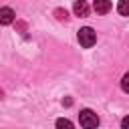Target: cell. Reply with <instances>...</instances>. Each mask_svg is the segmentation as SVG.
Wrapping results in <instances>:
<instances>
[{"label": "cell", "instance_id": "cell-6", "mask_svg": "<svg viewBox=\"0 0 129 129\" xmlns=\"http://www.w3.org/2000/svg\"><path fill=\"white\" fill-rule=\"evenodd\" d=\"M117 12L123 16H129V0H119L117 4Z\"/></svg>", "mask_w": 129, "mask_h": 129}, {"label": "cell", "instance_id": "cell-2", "mask_svg": "<svg viewBox=\"0 0 129 129\" xmlns=\"http://www.w3.org/2000/svg\"><path fill=\"white\" fill-rule=\"evenodd\" d=\"M77 38H79L81 46H85V48H91V46L97 42V32H95L91 26H85V28H81V30H79Z\"/></svg>", "mask_w": 129, "mask_h": 129}, {"label": "cell", "instance_id": "cell-5", "mask_svg": "<svg viewBox=\"0 0 129 129\" xmlns=\"http://www.w3.org/2000/svg\"><path fill=\"white\" fill-rule=\"evenodd\" d=\"M14 20V10L12 8H0V24L6 26V24H12Z\"/></svg>", "mask_w": 129, "mask_h": 129}, {"label": "cell", "instance_id": "cell-10", "mask_svg": "<svg viewBox=\"0 0 129 129\" xmlns=\"http://www.w3.org/2000/svg\"><path fill=\"white\" fill-rule=\"evenodd\" d=\"M121 129H129V115H127V117L121 121Z\"/></svg>", "mask_w": 129, "mask_h": 129}, {"label": "cell", "instance_id": "cell-9", "mask_svg": "<svg viewBox=\"0 0 129 129\" xmlns=\"http://www.w3.org/2000/svg\"><path fill=\"white\" fill-rule=\"evenodd\" d=\"M54 16H56L58 20H67V16H69V14H67V10H62V8H56V10H54Z\"/></svg>", "mask_w": 129, "mask_h": 129}, {"label": "cell", "instance_id": "cell-1", "mask_svg": "<svg viewBox=\"0 0 129 129\" xmlns=\"http://www.w3.org/2000/svg\"><path fill=\"white\" fill-rule=\"evenodd\" d=\"M79 121H81V127L83 129H97L99 127V117L91 109H83L79 113Z\"/></svg>", "mask_w": 129, "mask_h": 129}, {"label": "cell", "instance_id": "cell-3", "mask_svg": "<svg viewBox=\"0 0 129 129\" xmlns=\"http://www.w3.org/2000/svg\"><path fill=\"white\" fill-rule=\"evenodd\" d=\"M73 10H75V14H77V16H81V18L89 16V4H87L85 0H77V2H75V6H73Z\"/></svg>", "mask_w": 129, "mask_h": 129}, {"label": "cell", "instance_id": "cell-4", "mask_svg": "<svg viewBox=\"0 0 129 129\" xmlns=\"http://www.w3.org/2000/svg\"><path fill=\"white\" fill-rule=\"evenodd\" d=\"M93 8L97 14H107L111 10V0H95L93 2Z\"/></svg>", "mask_w": 129, "mask_h": 129}, {"label": "cell", "instance_id": "cell-8", "mask_svg": "<svg viewBox=\"0 0 129 129\" xmlns=\"http://www.w3.org/2000/svg\"><path fill=\"white\" fill-rule=\"evenodd\" d=\"M121 89H123L125 93H129V73L123 75V79H121Z\"/></svg>", "mask_w": 129, "mask_h": 129}, {"label": "cell", "instance_id": "cell-7", "mask_svg": "<svg viewBox=\"0 0 129 129\" xmlns=\"http://www.w3.org/2000/svg\"><path fill=\"white\" fill-rule=\"evenodd\" d=\"M56 129H73V123L69 119L60 117V119H56Z\"/></svg>", "mask_w": 129, "mask_h": 129}]
</instances>
